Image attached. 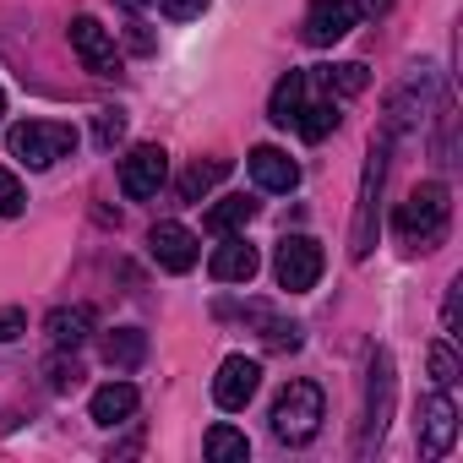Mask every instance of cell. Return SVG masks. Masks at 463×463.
<instances>
[{"mask_svg":"<svg viewBox=\"0 0 463 463\" xmlns=\"http://www.w3.org/2000/svg\"><path fill=\"white\" fill-rule=\"evenodd\" d=\"M447 223H452V196H447L441 180L414 185V191L398 202V218H392L398 241H403L409 251H436V246L447 241Z\"/></svg>","mask_w":463,"mask_h":463,"instance_id":"obj_1","label":"cell"},{"mask_svg":"<svg viewBox=\"0 0 463 463\" xmlns=\"http://www.w3.org/2000/svg\"><path fill=\"white\" fill-rule=\"evenodd\" d=\"M387 153H392V131L382 126V137H371V153H365L360 207H354V229H349V257L354 262H365L371 246H376V202H382V185H387Z\"/></svg>","mask_w":463,"mask_h":463,"instance_id":"obj_2","label":"cell"},{"mask_svg":"<svg viewBox=\"0 0 463 463\" xmlns=\"http://www.w3.org/2000/svg\"><path fill=\"white\" fill-rule=\"evenodd\" d=\"M6 147H12V158H23L28 169H50V164H61L66 153H77V131L61 126V120H23V126L6 131Z\"/></svg>","mask_w":463,"mask_h":463,"instance_id":"obj_3","label":"cell"},{"mask_svg":"<svg viewBox=\"0 0 463 463\" xmlns=\"http://www.w3.org/2000/svg\"><path fill=\"white\" fill-rule=\"evenodd\" d=\"M322 430V387L317 382H289L273 403V436L289 447H306Z\"/></svg>","mask_w":463,"mask_h":463,"instance_id":"obj_4","label":"cell"},{"mask_svg":"<svg viewBox=\"0 0 463 463\" xmlns=\"http://www.w3.org/2000/svg\"><path fill=\"white\" fill-rule=\"evenodd\" d=\"M273 279H279V289H289V295L317 289V279H322V246H317L311 235H284L279 251H273Z\"/></svg>","mask_w":463,"mask_h":463,"instance_id":"obj_5","label":"cell"},{"mask_svg":"<svg viewBox=\"0 0 463 463\" xmlns=\"http://www.w3.org/2000/svg\"><path fill=\"white\" fill-rule=\"evenodd\" d=\"M387 420H392V354L376 349L371 354V382H365V436H360V452H371L382 441Z\"/></svg>","mask_w":463,"mask_h":463,"instance_id":"obj_6","label":"cell"},{"mask_svg":"<svg viewBox=\"0 0 463 463\" xmlns=\"http://www.w3.org/2000/svg\"><path fill=\"white\" fill-rule=\"evenodd\" d=\"M164 175H169V153H164L158 142H142V147H131V153L120 158V191H126L131 202L158 196Z\"/></svg>","mask_w":463,"mask_h":463,"instance_id":"obj_7","label":"cell"},{"mask_svg":"<svg viewBox=\"0 0 463 463\" xmlns=\"http://www.w3.org/2000/svg\"><path fill=\"white\" fill-rule=\"evenodd\" d=\"M147 251H153V262H158L164 273H191L196 257H202L196 235H191L185 223H175V218H164V223L147 229Z\"/></svg>","mask_w":463,"mask_h":463,"instance_id":"obj_8","label":"cell"},{"mask_svg":"<svg viewBox=\"0 0 463 463\" xmlns=\"http://www.w3.org/2000/svg\"><path fill=\"white\" fill-rule=\"evenodd\" d=\"M71 50H77V61H82L93 77H115V71H120V50H115L109 28H104L99 17H71Z\"/></svg>","mask_w":463,"mask_h":463,"instance_id":"obj_9","label":"cell"},{"mask_svg":"<svg viewBox=\"0 0 463 463\" xmlns=\"http://www.w3.org/2000/svg\"><path fill=\"white\" fill-rule=\"evenodd\" d=\"M452 441H458V409H452V398L441 387V392H430L420 403V458H447Z\"/></svg>","mask_w":463,"mask_h":463,"instance_id":"obj_10","label":"cell"},{"mask_svg":"<svg viewBox=\"0 0 463 463\" xmlns=\"http://www.w3.org/2000/svg\"><path fill=\"white\" fill-rule=\"evenodd\" d=\"M354 23H360V6L354 0H317V6L306 12V44L311 50H327V44H338L344 33H354Z\"/></svg>","mask_w":463,"mask_h":463,"instance_id":"obj_11","label":"cell"},{"mask_svg":"<svg viewBox=\"0 0 463 463\" xmlns=\"http://www.w3.org/2000/svg\"><path fill=\"white\" fill-rule=\"evenodd\" d=\"M257 387H262V365L246 360V354H229V360L218 365V376H213L218 409H246V403L257 398Z\"/></svg>","mask_w":463,"mask_h":463,"instance_id":"obj_12","label":"cell"},{"mask_svg":"<svg viewBox=\"0 0 463 463\" xmlns=\"http://www.w3.org/2000/svg\"><path fill=\"white\" fill-rule=\"evenodd\" d=\"M257 268H262V257H257V246H246V235H223V246H218L213 262H207V273H213L218 284H251Z\"/></svg>","mask_w":463,"mask_h":463,"instance_id":"obj_13","label":"cell"},{"mask_svg":"<svg viewBox=\"0 0 463 463\" xmlns=\"http://www.w3.org/2000/svg\"><path fill=\"white\" fill-rule=\"evenodd\" d=\"M246 169H251V180H257L262 191H295V185H300V164H295L284 147H251Z\"/></svg>","mask_w":463,"mask_h":463,"instance_id":"obj_14","label":"cell"},{"mask_svg":"<svg viewBox=\"0 0 463 463\" xmlns=\"http://www.w3.org/2000/svg\"><path fill=\"white\" fill-rule=\"evenodd\" d=\"M93 327H99L93 306H61V311H50V322H44V333H50L55 349H82V344L93 338Z\"/></svg>","mask_w":463,"mask_h":463,"instance_id":"obj_15","label":"cell"},{"mask_svg":"<svg viewBox=\"0 0 463 463\" xmlns=\"http://www.w3.org/2000/svg\"><path fill=\"white\" fill-rule=\"evenodd\" d=\"M137 387L131 382H109V387H99L93 392V403H88V414H93V425H126L131 414H137Z\"/></svg>","mask_w":463,"mask_h":463,"instance_id":"obj_16","label":"cell"},{"mask_svg":"<svg viewBox=\"0 0 463 463\" xmlns=\"http://www.w3.org/2000/svg\"><path fill=\"white\" fill-rule=\"evenodd\" d=\"M104 360H109V371H137L147 360V333L142 327H115L104 338Z\"/></svg>","mask_w":463,"mask_h":463,"instance_id":"obj_17","label":"cell"},{"mask_svg":"<svg viewBox=\"0 0 463 463\" xmlns=\"http://www.w3.org/2000/svg\"><path fill=\"white\" fill-rule=\"evenodd\" d=\"M251 218H257V202L251 196H218L207 207V229H213V235H241Z\"/></svg>","mask_w":463,"mask_h":463,"instance_id":"obj_18","label":"cell"},{"mask_svg":"<svg viewBox=\"0 0 463 463\" xmlns=\"http://www.w3.org/2000/svg\"><path fill=\"white\" fill-rule=\"evenodd\" d=\"M300 104H306V71H289V77H279V88L268 99V120L273 126H295Z\"/></svg>","mask_w":463,"mask_h":463,"instance_id":"obj_19","label":"cell"},{"mask_svg":"<svg viewBox=\"0 0 463 463\" xmlns=\"http://www.w3.org/2000/svg\"><path fill=\"white\" fill-rule=\"evenodd\" d=\"M223 175H229V158H207V164L196 158V164L180 175V202H202V196H207Z\"/></svg>","mask_w":463,"mask_h":463,"instance_id":"obj_20","label":"cell"},{"mask_svg":"<svg viewBox=\"0 0 463 463\" xmlns=\"http://www.w3.org/2000/svg\"><path fill=\"white\" fill-rule=\"evenodd\" d=\"M202 447H207V458H213V463H246V458H251V441H246L235 425H213Z\"/></svg>","mask_w":463,"mask_h":463,"instance_id":"obj_21","label":"cell"},{"mask_svg":"<svg viewBox=\"0 0 463 463\" xmlns=\"http://www.w3.org/2000/svg\"><path fill=\"white\" fill-rule=\"evenodd\" d=\"M251 322L262 327V344H268V349H284V354H289V349H300V327H295V322H284V317H273L268 306H251Z\"/></svg>","mask_w":463,"mask_h":463,"instance_id":"obj_22","label":"cell"},{"mask_svg":"<svg viewBox=\"0 0 463 463\" xmlns=\"http://www.w3.org/2000/svg\"><path fill=\"white\" fill-rule=\"evenodd\" d=\"M322 82H327V93L354 99V93H365V88H371V71H365L360 61H344V66H322Z\"/></svg>","mask_w":463,"mask_h":463,"instance_id":"obj_23","label":"cell"},{"mask_svg":"<svg viewBox=\"0 0 463 463\" xmlns=\"http://www.w3.org/2000/svg\"><path fill=\"white\" fill-rule=\"evenodd\" d=\"M333 126H338V109H333V104H300V115H295V131H300L306 142H322Z\"/></svg>","mask_w":463,"mask_h":463,"instance_id":"obj_24","label":"cell"},{"mask_svg":"<svg viewBox=\"0 0 463 463\" xmlns=\"http://www.w3.org/2000/svg\"><path fill=\"white\" fill-rule=\"evenodd\" d=\"M44 376H50V392H71V387H82V360L77 354H55L44 365Z\"/></svg>","mask_w":463,"mask_h":463,"instance_id":"obj_25","label":"cell"},{"mask_svg":"<svg viewBox=\"0 0 463 463\" xmlns=\"http://www.w3.org/2000/svg\"><path fill=\"white\" fill-rule=\"evenodd\" d=\"M430 376H436V387H452V382L463 376V365H458L452 344H430Z\"/></svg>","mask_w":463,"mask_h":463,"instance_id":"obj_26","label":"cell"},{"mask_svg":"<svg viewBox=\"0 0 463 463\" xmlns=\"http://www.w3.org/2000/svg\"><path fill=\"white\" fill-rule=\"evenodd\" d=\"M28 207V191H23V180L12 175V169H0V218H17Z\"/></svg>","mask_w":463,"mask_h":463,"instance_id":"obj_27","label":"cell"},{"mask_svg":"<svg viewBox=\"0 0 463 463\" xmlns=\"http://www.w3.org/2000/svg\"><path fill=\"white\" fill-rule=\"evenodd\" d=\"M93 137H99V147H115V142L126 137V115H120V109H99V120H93Z\"/></svg>","mask_w":463,"mask_h":463,"instance_id":"obj_28","label":"cell"},{"mask_svg":"<svg viewBox=\"0 0 463 463\" xmlns=\"http://www.w3.org/2000/svg\"><path fill=\"white\" fill-rule=\"evenodd\" d=\"M158 12H164L169 23H191V17L207 12V0H158Z\"/></svg>","mask_w":463,"mask_h":463,"instance_id":"obj_29","label":"cell"},{"mask_svg":"<svg viewBox=\"0 0 463 463\" xmlns=\"http://www.w3.org/2000/svg\"><path fill=\"white\" fill-rule=\"evenodd\" d=\"M23 333H28V311L6 306V311H0V344H12V338H23Z\"/></svg>","mask_w":463,"mask_h":463,"instance_id":"obj_30","label":"cell"},{"mask_svg":"<svg viewBox=\"0 0 463 463\" xmlns=\"http://www.w3.org/2000/svg\"><path fill=\"white\" fill-rule=\"evenodd\" d=\"M458 284H463V279H458ZM458 284L447 289V333H458Z\"/></svg>","mask_w":463,"mask_h":463,"instance_id":"obj_31","label":"cell"},{"mask_svg":"<svg viewBox=\"0 0 463 463\" xmlns=\"http://www.w3.org/2000/svg\"><path fill=\"white\" fill-rule=\"evenodd\" d=\"M131 50H142V55H147V50H153V33H147V28H131Z\"/></svg>","mask_w":463,"mask_h":463,"instance_id":"obj_32","label":"cell"},{"mask_svg":"<svg viewBox=\"0 0 463 463\" xmlns=\"http://www.w3.org/2000/svg\"><path fill=\"white\" fill-rule=\"evenodd\" d=\"M120 6H126V12H142V6H147V0H120Z\"/></svg>","mask_w":463,"mask_h":463,"instance_id":"obj_33","label":"cell"},{"mask_svg":"<svg viewBox=\"0 0 463 463\" xmlns=\"http://www.w3.org/2000/svg\"><path fill=\"white\" fill-rule=\"evenodd\" d=\"M0 115H6V88H0Z\"/></svg>","mask_w":463,"mask_h":463,"instance_id":"obj_34","label":"cell"}]
</instances>
